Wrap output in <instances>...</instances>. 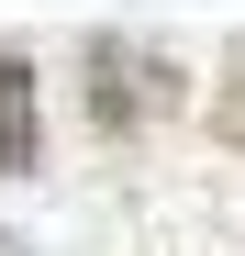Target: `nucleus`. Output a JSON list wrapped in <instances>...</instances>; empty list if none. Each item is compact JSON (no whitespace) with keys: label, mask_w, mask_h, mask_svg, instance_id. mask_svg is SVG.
I'll return each mask as SVG.
<instances>
[{"label":"nucleus","mask_w":245,"mask_h":256,"mask_svg":"<svg viewBox=\"0 0 245 256\" xmlns=\"http://www.w3.org/2000/svg\"><path fill=\"white\" fill-rule=\"evenodd\" d=\"M212 134L245 145V45H234V67H223V90H212Z\"/></svg>","instance_id":"3"},{"label":"nucleus","mask_w":245,"mask_h":256,"mask_svg":"<svg viewBox=\"0 0 245 256\" xmlns=\"http://www.w3.org/2000/svg\"><path fill=\"white\" fill-rule=\"evenodd\" d=\"M168 100H178V78L156 67L145 45H122V34L90 45V122H100V134H134V122H156Z\"/></svg>","instance_id":"1"},{"label":"nucleus","mask_w":245,"mask_h":256,"mask_svg":"<svg viewBox=\"0 0 245 256\" xmlns=\"http://www.w3.org/2000/svg\"><path fill=\"white\" fill-rule=\"evenodd\" d=\"M0 256H22V245H12V234H0Z\"/></svg>","instance_id":"4"},{"label":"nucleus","mask_w":245,"mask_h":256,"mask_svg":"<svg viewBox=\"0 0 245 256\" xmlns=\"http://www.w3.org/2000/svg\"><path fill=\"white\" fill-rule=\"evenodd\" d=\"M0 167H34V67L0 45Z\"/></svg>","instance_id":"2"}]
</instances>
